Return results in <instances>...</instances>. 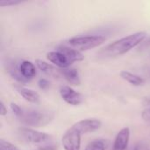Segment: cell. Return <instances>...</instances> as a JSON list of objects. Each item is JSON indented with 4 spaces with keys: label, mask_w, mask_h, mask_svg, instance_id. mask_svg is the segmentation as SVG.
<instances>
[{
    "label": "cell",
    "mask_w": 150,
    "mask_h": 150,
    "mask_svg": "<svg viewBox=\"0 0 150 150\" xmlns=\"http://www.w3.org/2000/svg\"><path fill=\"white\" fill-rule=\"evenodd\" d=\"M147 37L146 32H137L127 36H125L120 40L113 41L112 43L106 46L100 54L103 56H109V57H115L120 56L127 52L131 51L138 45H140Z\"/></svg>",
    "instance_id": "6da1fadb"
},
{
    "label": "cell",
    "mask_w": 150,
    "mask_h": 150,
    "mask_svg": "<svg viewBox=\"0 0 150 150\" xmlns=\"http://www.w3.org/2000/svg\"><path fill=\"white\" fill-rule=\"evenodd\" d=\"M18 119L28 127H42L52 121L54 113L37 109H23L22 114Z\"/></svg>",
    "instance_id": "7a4b0ae2"
},
{
    "label": "cell",
    "mask_w": 150,
    "mask_h": 150,
    "mask_svg": "<svg viewBox=\"0 0 150 150\" xmlns=\"http://www.w3.org/2000/svg\"><path fill=\"white\" fill-rule=\"evenodd\" d=\"M106 40V38L102 35H88V36H75L69 40V44L71 47L83 52L95 48Z\"/></svg>",
    "instance_id": "3957f363"
},
{
    "label": "cell",
    "mask_w": 150,
    "mask_h": 150,
    "mask_svg": "<svg viewBox=\"0 0 150 150\" xmlns=\"http://www.w3.org/2000/svg\"><path fill=\"white\" fill-rule=\"evenodd\" d=\"M19 134L22 138L28 143L38 145L37 148L45 146L50 143L51 136L46 133L37 131L30 127H22L19 129Z\"/></svg>",
    "instance_id": "277c9868"
},
{
    "label": "cell",
    "mask_w": 150,
    "mask_h": 150,
    "mask_svg": "<svg viewBox=\"0 0 150 150\" xmlns=\"http://www.w3.org/2000/svg\"><path fill=\"white\" fill-rule=\"evenodd\" d=\"M82 134L73 127H69L62 137V144L64 150H80Z\"/></svg>",
    "instance_id": "5b68a950"
},
{
    "label": "cell",
    "mask_w": 150,
    "mask_h": 150,
    "mask_svg": "<svg viewBox=\"0 0 150 150\" xmlns=\"http://www.w3.org/2000/svg\"><path fill=\"white\" fill-rule=\"evenodd\" d=\"M102 126V122L94 118L84 119L76 122L72 127L76 128L81 134H86L98 130Z\"/></svg>",
    "instance_id": "8992f818"
},
{
    "label": "cell",
    "mask_w": 150,
    "mask_h": 150,
    "mask_svg": "<svg viewBox=\"0 0 150 150\" xmlns=\"http://www.w3.org/2000/svg\"><path fill=\"white\" fill-rule=\"evenodd\" d=\"M60 95L70 105H79L83 101V96L68 85H63L60 88Z\"/></svg>",
    "instance_id": "52a82bcc"
},
{
    "label": "cell",
    "mask_w": 150,
    "mask_h": 150,
    "mask_svg": "<svg viewBox=\"0 0 150 150\" xmlns=\"http://www.w3.org/2000/svg\"><path fill=\"white\" fill-rule=\"evenodd\" d=\"M47 59L50 62H52L55 67H58L61 69L69 68L71 65V63L69 62L67 57L57 50L48 52L47 54Z\"/></svg>",
    "instance_id": "ba28073f"
},
{
    "label": "cell",
    "mask_w": 150,
    "mask_h": 150,
    "mask_svg": "<svg viewBox=\"0 0 150 150\" xmlns=\"http://www.w3.org/2000/svg\"><path fill=\"white\" fill-rule=\"evenodd\" d=\"M129 140H130L129 127L122 128L115 137L114 143H113V150H126L128 147Z\"/></svg>",
    "instance_id": "9c48e42d"
},
{
    "label": "cell",
    "mask_w": 150,
    "mask_h": 150,
    "mask_svg": "<svg viewBox=\"0 0 150 150\" xmlns=\"http://www.w3.org/2000/svg\"><path fill=\"white\" fill-rule=\"evenodd\" d=\"M35 65L37 66V68L41 71L43 72L44 74L49 76H52V77H54V78H60V77H62V72H61V69H58L56 68L55 66L50 64V63H47L42 60H40V59H37L35 61Z\"/></svg>",
    "instance_id": "30bf717a"
},
{
    "label": "cell",
    "mask_w": 150,
    "mask_h": 150,
    "mask_svg": "<svg viewBox=\"0 0 150 150\" xmlns=\"http://www.w3.org/2000/svg\"><path fill=\"white\" fill-rule=\"evenodd\" d=\"M57 51L61 52L62 54H63L67 59L69 60V62L72 64L73 62H82L84 60V56L83 54H82V52L71 47H69V46H60L57 47L56 49Z\"/></svg>",
    "instance_id": "8fae6325"
},
{
    "label": "cell",
    "mask_w": 150,
    "mask_h": 150,
    "mask_svg": "<svg viewBox=\"0 0 150 150\" xmlns=\"http://www.w3.org/2000/svg\"><path fill=\"white\" fill-rule=\"evenodd\" d=\"M19 71L23 77L28 82L36 75V67L30 61H22L19 64Z\"/></svg>",
    "instance_id": "7c38bea8"
},
{
    "label": "cell",
    "mask_w": 150,
    "mask_h": 150,
    "mask_svg": "<svg viewBox=\"0 0 150 150\" xmlns=\"http://www.w3.org/2000/svg\"><path fill=\"white\" fill-rule=\"evenodd\" d=\"M16 90L18 93L27 102L32 104H38L40 102V95L35 91L23 86H17Z\"/></svg>",
    "instance_id": "4fadbf2b"
},
{
    "label": "cell",
    "mask_w": 150,
    "mask_h": 150,
    "mask_svg": "<svg viewBox=\"0 0 150 150\" xmlns=\"http://www.w3.org/2000/svg\"><path fill=\"white\" fill-rule=\"evenodd\" d=\"M19 64L20 62H17L16 60H10L7 62V72L9 73V75L14 78L16 81L19 82L20 83H26L27 81L23 77V76L21 75L20 71H19Z\"/></svg>",
    "instance_id": "5bb4252c"
},
{
    "label": "cell",
    "mask_w": 150,
    "mask_h": 150,
    "mask_svg": "<svg viewBox=\"0 0 150 150\" xmlns=\"http://www.w3.org/2000/svg\"><path fill=\"white\" fill-rule=\"evenodd\" d=\"M62 72V77L70 84L72 85H80L81 83V80H80V76H79V73L77 71V69H74V68H67V69H61Z\"/></svg>",
    "instance_id": "9a60e30c"
},
{
    "label": "cell",
    "mask_w": 150,
    "mask_h": 150,
    "mask_svg": "<svg viewBox=\"0 0 150 150\" xmlns=\"http://www.w3.org/2000/svg\"><path fill=\"white\" fill-rule=\"evenodd\" d=\"M120 76L122 79H124L125 81H127V83H129L134 86H140V85H142L144 83V79L141 76H138L136 74L131 73V72L127 71V70L121 71Z\"/></svg>",
    "instance_id": "2e32d148"
},
{
    "label": "cell",
    "mask_w": 150,
    "mask_h": 150,
    "mask_svg": "<svg viewBox=\"0 0 150 150\" xmlns=\"http://www.w3.org/2000/svg\"><path fill=\"white\" fill-rule=\"evenodd\" d=\"M105 144L101 140H94L88 143L84 150H105Z\"/></svg>",
    "instance_id": "e0dca14e"
},
{
    "label": "cell",
    "mask_w": 150,
    "mask_h": 150,
    "mask_svg": "<svg viewBox=\"0 0 150 150\" xmlns=\"http://www.w3.org/2000/svg\"><path fill=\"white\" fill-rule=\"evenodd\" d=\"M0 150H21L18 147L13 145L12 143L4 141V140H0Z\"/></svg>",
    "instance_id": "ac0fdd59"
},
{
    "label": "cell",
    "mask_w": 150,
    "mask_h": 150,
    "mask_svg": "<svg viewBox=\"0 0 150 150\" xmlns=\"http://www.w3.org/2000/svg\"><path fill=\"white\" fill-rule=\"evenodd\" d=\"M23 1L20 0H0V6H15L18 4H22Z\"/></svg>",
    "instance_id": "d6986e66"
},
{
    "label": "cell",
    "mask_w": 150,
    "mask_h": 150,
    "mask_svg": "<svg viewBox=\"0 0 150 150\" xmlns=\"http://www.w3.org/2000/svg\"><path fill=\"white\" fill-rule=\"evenodd\" d=\"M10 107H11V110L12 111V112L17 116V118H18L21 114H22V112H23V109L18 105L17 104L15 103H11L10 104Z\"/></svg>",
    "instance_id": "ffe728a7"
},
{
    "label": "cell",
    "mask_w": 150,
    "mask_h": 150,
    "mask_svg": "<svg viewBox=\"0 0 150 150\" xmlns=\"http://www.w3.org/2000/svg\"><path fill=\"white\" fill-rule=\"evenodd\" d=\"M38 84H39V87H40V89L46 90V89L48 88V86H49V82H48L47 79H45V78H41V79L39 80Z\"/></svg>",
    "instance_id": "44dd1931"
},
{
    "label": "cell",
    "mask_w": 150,
    "mask_h": 150,
    "mask_svg": "<svg viewBox=\"0 0 150 150\" xmlns=\"http://www.w3.org/2000/svg\"><path fill=\"white\" fill-rule=\"evenodd\" d=\"M142 118L145 121L150 122V107L142 111Z\"/></svg>",
    "instance_id": "7402d4cb"
},
{
    "label": "cell",
    "mask_w": 150,
    "mask_h": 150,
    "mask_svg": "<svg viewBox=\"0 0 150 150\" xmlns=\"http://www.w3.org/2000/svg\"><path fill=\"white\" fill-rule=\"evenodd\" d=\"M36 150H57V146H55L52 143H49V144H47L45 146L37 148Z\"/></svg>",
    "instance_id": "603a6c76"
},
{
    "label": "cell",
    "mask_w": 150,
    "mask_h": 150,
    "mask_svg": "<svg viewBox=\"0 0 150 150\" xmlns=\"http://www.w3.org/2000/svg\"><path fill=\"white\" fill-rule=\"evenodd\" d=\"M7 114V108L5 107L4 102L1 100L0 101V115L1 116H5Z\"/></svg>",
    "instance_id": "cb8c5ba5"
},
{
    "label": "cell",
    "mask_w": 150,
    "mask_h": 150,
    "mask_svg": "<svg viewBox=\"0 0 150 150\" xmlns=\"http://www.w3.org/2000/svg\"><path fill=\"white\" fill-rule=\"evenodd\" d=\"M148 45H150V39L149 40V41H148Z\"/></svg>",
    "instance_id": "d4e9b609"
}]
</instances>
